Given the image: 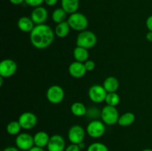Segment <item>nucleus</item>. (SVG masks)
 I'll list each match as a JSON object with an SVG mask.
<instances>
[{
	"instance_id": "9b49d317",
	"label": "nucleus",
	"mask_w": 152,
	"mask_h": 151,
	"mask_svg": "<svg viewBox=\"0 0 152 151\" xmlns=\"http://www.w3.org/2000/svg\"><path fill=\"white\" fill-rule=\"evenodd\" d=\"M21 127L25 130H31L34 128L37 124V117L31 112L23 113L19 116V121Z\"/></svg>"
},
{
	"instance_id": "7ed1b4c3",
	"label": "nucleus",
	"mask_w": 152,
	"mask_h": 151,
	"mask_svg": "<svg viewBox=\"0 0 152 151\" xmlns=\"http://www.w3.org/2000/svg\"><path fill=\"white\" fill-rule=\"evenodd\" d=\"M96 41L97 38L94 33L89 30H83L77 36V45L86 49H90L96 45Z\"/></svg>"
},
{
	"instance_id": "bb28decb",
	"label": "nucleus",
	"mask_w": 152,
	"mask_h": 151,
	"mask_svg": "<svg viewBox=\"0 0 152 151\" xmlns=\"http://www.w3.org/2000/svg\"><path fill=\"white\" fill-rule=\"evenodd\" d=\"M45 1V0H25V3L28 5L31 6V7H39V6H41V4H42Z\"/></svg>"
},
{
	"instance_id": "72a5a7b5",
	"label": "nucleus",
	"mask_w": 152,
	"mask_h": 151,
	"mask_svg": "<svg viewBox=\"0 0 152 151\" xmlns=\"http://www.w3.org/2000/svg\"><path fill=\"white\" fill-rule=\"evenodd\" d=\"M28 151H45V150H43V148L35 146V147H33L31 148V150H29Z\"/></svg>"
},
{
	"instance_id": "a878e982",
	"label": "nucleus",
	"mask_w": 152,
	"mask_h": 151,
	"mask_svg": "<svg viewBox=\"0 0 152 151\" xmlns=\"http://www.w3.org/2000/svg\"><path fill=\"white\" fill-rule=\"evenodd\" d=\"M87 151H109L107 146L100 142H95L91 144L88 147Z\"/></svg>"
},
{
	"instance_id": "f704fd0d",
	"label": "nucleus",
	"mask_w": 152,
	"mask_h": 151,
	"mask_svg": "<svg viewBox=\"0 0 152 151\" xmlns=\"http://www.w3.org/2000/svg\"><path fill=\"white\" fill-rule=\"evenodd\" d=\"M146 39L149 41H152V32L151 31H149L148 33H147Z\"/></svg>"
},
{
	"instance_id": "39448f33",
	"label": "nucleus",
	"mask_w": 152,
	"mask_h": 151,
	"mask_svg": "<svg viewBox=\"0 0 152 151\" xmlns=\"http://www.w3.org/2000/svg\"><path fill=\"white\" fill-rule=\"evenodd\" d=\"M87 133L91 138L98 139L104 135L105 132V123L99 120H94L91 121L87 126Z\"/></svg>"
},
{
	"instance_id": "2eb2a0df",
	"label": "nucleus",
	"mask_w": 152,
	"mask_h": 151,
	"mask_svg": "<svg viewBox=\"0 0 152 151\" xmlns=\"http://www.w3.org/2000/svg\"><path fill=\"white\" fill-rule=\"evenodd\" d=\"M18 28L20 30L25 33H29L33 30L34 28V23L31 18L28 16H22L18 20L17 22Z\"/></svg>"
},
{
	"instance_id": "cd10ccee",
	"label": "nucleus",
	"mask_w": 152,
	"mask_h": 151,
	"mask_svg": "<svg viewBox=\"0 0 152 151\" xmlns=\"http://www.w3.org/2000/svg\"><path fill=\"white\" fill-rule=\"evenodd\" d=\"M84 64L87 71H92L95 68V66H96L95 62L92 60H87Z\"/></svg>"
},
{
	"instance_id": "1a4fd4ad",
	"label": "nucleus",
	"mask_w": 152,
	"mask_h": 151,
	"mask_svg": "<svg viewBox=\"0 0 152 151\" xmlns=\"http://www.w3.org/2000/svg\"><path fill=\"white\" fill-rule=\"evenodd\" d=\"M47 99L50 103L59 104L62 102L65 97V92L62 87L59 85H53L48 88L47 91Z\"/></svg>"
},
{
	"instance_id": "b1692460",
	"label": "nucleus",
	"mask_w": 152,
	"mask_h": 151,
	"mask_svg": "<svg viewBox=\"0 0 152 151\" xmlns=\"http://www.w3.org/2000/svg\"><path fill=\"white\" fill-rule=\"evenodd\" d=\"M120 97L116 92L114 93H108L105 102H106L107 105L116 107L120 103Z\"/></svg>"
},
{
	"instance_id": "c756f323",
	"label": "nucleus",
	"mask_w": 152,
	"mask_h": 151,
	"mask_svg": "<svg viewBox=\"0 0 152 151\" xmlns=\"http://www.w3.org/2000/svg\"><path fill=\"white\" fill-rule=\"evenodd\" d=\"M146 27L148 29V30L152 32V15L148 16L146 20Z\"/></svg>"
},
{
	"instance_id": "f257e3e1",
	"label": "nucleus",
	"mask_w": 152,
	"mask_h": 151,
	"mask_svg": "<svg viewBox=\"0 0 152 151\" xmlns=\"http://www.w3.org/2000/svg\"><path fill=\"white\" fill-rule=\"evenodd\" d=\"M54 34L52 28L45 24L37 25L30 34L32 45L37 49H45L53 43Z\"/></svg>"
},
{
	"instance_id": "20e7f679",
	"label": "nucleus",
	"mask_w": 152,
	"mask_h": 151,
	"mask_svg": "<svg viewBox=\"0 0 152 151\" xmlns=\"http://www.w3.org/2000/svg\"><path fill=\"white\" fill-rule=\"evenodd\" d=\"M119 112L116 107L106 105L101 111V118L107 125H113L118 123Z\"/></svg>"
},
{
	"instance_id": "f3484780",
	"label": "nucleus",
	"mask_w": 152,
	"mask_h": 151,
	"mask_svg": "<svg viewBox=\"0 0 152 151\" xmlns=\"http://www.w3.org/2000/svg\"><path fill=\"white\" fill-rule=\"evenodd\" d=\"M48 134L45 131H39L35 134L34 136V144L35 146L39 147H45L48 146L49 140H50Z\"/></svg>"
},
{
	"instance_id": "393cba45",
	"label": "nucleus",
	"mask_w": 152,
	"mask_h": 151,
	"mask_svg": "<svg viewBox=\"0 0 152 151\" xmlns=\"http://www.w3.org/2000/svg\"><path fill=\"white\" fill-rule=\"evenodd\" d=\"M22 127H21L20 124H19V121H10L8 124L7 125V132L10 135H17L18 133H19Z\"/></svg>"
},
{
	"instance_id": "0eeeda50",
	"label": "nucleus",
	"mask_w": 152,
	"mask_h": 151,
	"mask_svg": "<svg viewBox=\"0 0 152 151\" xmlns=\"http://www.w3.org/2000/svg\"><path fill=\"white\" fill-rule=\"evenodd\" d=\"M107 91L103 86L95 84L91 86L88 90V96L91 100L94 103H101L104 102L106 98Z\"/></svg>"
},
{
	"instance_id": "4c0bfd02",
	"label": "nucleus",
	"mask_w": 152,
	"mask_h": 151,
	"mask_svg": "<svg viewBox=\"0 0 152 151\" xmlns=\"http://www.w3.org/2000/svg\"><path fill=\"white\" fill-rule=\"evenodd\" d=\"M142 151H152V150L151 149H145Z\"/></svg>"
},
{
	"instance_id": "412c9836",
	"label": "nucleus",
	"mask_w": 152,
	"mask_h": 151,
	"mask_svg": "<svg viewBox=\"0 0 152 151\" xmlns=\"http://www.w3.org/2000/svg\"><path fill=\"white\" fill-rule=\"evenodd\" d=\"M135 121V115L133 113L127 112L120 116L118 120L119 125L122 127H127L133 124Z\"/></svg>"
},
{
	"instance_id": "c85d7f7f",
	"label": "nucleus",
	"mask_w": 152,
	"mask_h": 151,
	"mask_svg": "<svg viewBox=\"0 0 152 151\" xmlns=\"http://www.w3.org/2000/svg\"><path fill=\"white\" fill-rule=\"evenodd\" d=\"M81 149L80 147H79L78 144H70L69 146L65 148V151H80Z\"/></svg>"
},
{
	"instance_id": "9d476101",
	"label": "nucleus",
	"mask_w": 152,
	"mask_h": 151,
	"mask_svg": "<svg viewBox=\"0 0 152 151\" xmlns=\"http://www.w3.org/2000/svg\"><path fill=\"white\" fill-rule=\"evenodd\" d=\"M86 136V132L83 127L80 125H74L68 130V137L72 144H78L83 142Z\"/></svg>"
},
{
	"instance_id": "7c9ffc66",
	"label": "nucleus",
	"mask_w": 152,
	"mask_h": 151,
	"mask_svg": "<svg viewBox=\"0 0 152 151\" xmlns=\"http://www.w3.org/2000/svg\"><path fill=\"white\" fill-rule=\"evenodd\" d=\"M58 0H45V2L48 6H54L57 3Z\"/></svg>"
},
{
	"instance_id": "423d86ee",
	"label": "nucleus",
	"mask_w": 152,
	"mask_h": 151,
	"mask_svg": "<svg viewBox=\"0 0 152 151\" xmlns=\"http://www.w3.org/2000/svg\"><path fill=\"white\" fill-rule=\"evenodd\" d=\"M15 143L17 148L24 151H28L35 145L34 137L29 133H20L18 135L17 137L16 138Z\"/></svg>"
},
{
	"instance_id": "a211bd4d",
	"label": "nucleus",
	"mask_w": 152,
	"mask_h": 151,
	"mask_svg": "<svg viewBox=\"0 0 152 151\" xmlns=\"http://www.w3.org/2000/svg\"><path fill=\"white\" fill-rule=\"evenodd\" d=\"M120 83L116 77L109 76L103 82V87L107 91V93H114L119 89Z\"/></svg>"
},
{
	"instance_id": "6e6552de",
	"label": "nucleus",
	"mask_w": 152,
	"mask_h": 151,
	"mask_svg": "<svg viewBox=\"0 0 152 151\" xmlns=\"http://www.w3.org/2000/svg\"><path fill=\"white\" fill-rule=\"evenodd\" d=\"M17 70V65L10 59H4L0 63V76L3 78H9L14 75Z\"/></svg>"
},
{
	"instance_id": "c9c22d12",
	"label": "nucleus",
	"mask_w": 152,
	"mask_h": 151,
	"mask_svg": "<svg viewBox=\"0 0 152 151\" xmlns=\"http://www.w3.org/2000/svg\"><path fill=\"white\" fill-rule=\"evenodd\" d=\"M78 145L80 147V149H83V148H85V147H86V144H85V143L83 142H81V143L78 144Z\"/></svg>"
},
{
	"instance_id": "ddd939ff",
	"label": "nucleus",
	"mask_w": 152,
	"mask_h": 151,
	"mask_svg": "<svg viewBox=\"0 0 152 151\" xmlns=\"http://www.w3.org/2000/svg\"><path fill=\"white\" fill-rule=\"evenodd\" d=\"M48 17V13L45 7L39 6L35 7L31 13V18L34 24L36 25H42L45 24Z\"/></svg>"
},
{
	"instance_id": "e433bc0d",
	"label": "nucleus",
	"mask_w": 152,
	"mask_h": 151,
	"mask_svg": "<svg viewBox=\"0 0 152 151\" xmlns=\"http://www.w3.org/2000/svg\"><path fill=\"white\" fill-rule=\"evenodd\" d=\"M3 84V77L0 76V86H2Z\"/></svg>"
},
{
	"instance_id": "f8f14e48",
	"label": "nucleus",
	"mask_w": 152,
	"mask_h": 151,
	"mask_svg": "<svg viewBox=\"0 0 152 151\" xmlns=\"http://www.w3.org/2000/svg\"><path fill=\"white\" fill-rule=\"evenodd\" d=\"M47 147L48 151H65V139L60 135H53V136H50Z\"/></svg>"
},
{
	"instance_id": "dca6fc26",
	"label": "nucleus",
	"mask_w": 152,
	"mask_h": 151,
	"mask_svg": "<svg viewBox=\"0 0 152 151\" xmlns=\"http://www.w3.org/2000/svg\"><path fill=\"white\" fill-rule=\"evenodd\" d=\"M61 5L67 13L72 14L79 9L80 0H61Z\"/></svg>"
},
{
	"instance_id": "6ab92c4d",
	"label": "nucleus",
	"mask_w": 152,
	"mask_h": 151,
	"mask_svg": "<svg viewBox=\"0 0 152 151\" xmlns=\"http://www.w3.org/2000/svg\"><path fill=\"white\" fill-rule=\"evenodd\" d=\"M74 57L77 62H85L89 57V53L88 49L77 46L74 50Z\"/></svg>"
},
{
	"instance_id": "f03ea898",
	"label": "nucleus",
	"mask_w": 152,
	"mask_h": 151,
	"mask_svg": "<svg viewBox=\"0 0 152 151\" xmlns=\"http://www.w3.org/2000/svg\"><path fill=\"white\" fill-rule=\"evenodd\" d=\"M67 22H68L71 29L77 31L85 30L88 25L87 17L84 14L78 12L71 14Z\"/></svg>"
},
{
	"instance_id": "5701e85b",
	"label": "nucleus",
	"mask_w": 152,
	"mask_h": 151,
	"mask_svg": "<svg viewBox=\"0 0 152 151\" xmlns=\"http://www.w3.org/2000/svg\"><path fill=\"white\" fill-rule=\"evenodd\" d=\"M67 18V13L61 7V8H56L52 13V19L53 22L59 24L61 22H65Z\"/></svg>"
},
{
	"instance_id": "4be33fe9",
	"label": "nucleus",
	"mask_w": 152,
	"mask_h": 151,
	"mask_svg": "<svg viewBox=\"0 0 152 151\" xmlns=\"http://www.w3.org/2000/svg\"><path fill=\"white\" fill-rule=\"evenodd\" d=\"M71 113L76 116H83L87 113L88 110L84 104L81 102H75L71 107Z\"/></svg>"
},
{
	"instance_id": "473e14b6",
	"label": "nucleus",
	"mask_w": 152,
	"mask_h": 151,
	"mask_svg": "<svg viewBox=\"0 0 152 151\" xmlns=\"http://www.w3.org/2000/svg\"><path fill=\"white\" fill-rule=\"evenodd\" d=\"M9 1H10V3H12L13 4H16V5L21 4L23 2H25V0H9Z\"/></svg>"
},
{
	"instance_id": "4468645a",
	"label": "nucleus",
	"mask_w": 152,
	"mask_h": 151,
	"mask_svg": "<svg viewBox=\"0 0 152 151\" xmlns=\"http://www.w3.org/2000/svg\"><path fill=\"white\" fill-rule=\"evenodd\" d=\"M68 72H69L70 75L74 78H80L86 75L87 70L85 67V64L76 61L69 65Z\"/></svg>"
},
{
	"instance_id": "aec40b11",
	"label": "nucleus",
	"mask_w": 152,
	"mask_h": 151,
	"mask_svg": "<svg viewBox=\"0 0 152 151\" xmlns=\"http://www.w3.org/2000/svg\"><path fill=\"white\" fill-rule=\"evenodd\" d=\"M70 27L69 24L67 21L57 24L56 28H55V34L59 38H65L69 34Z\"/></svg>"
},
{
	"instance_id": "2f4dec72",
	"label": "nucleus",
	"mask_w": 152,
	"mask_h": 151,
	"mask_svg": "<svg viewBox=\"0 0 152 151\" xmlns=\"http://www.w3.org/2000/svg\"><path fill=\"white\" fill-rule=\"evenodd\" d=\"M2 151H19V149L17 147H7L4 148Z\"/></svg>"
}]
</instances>
